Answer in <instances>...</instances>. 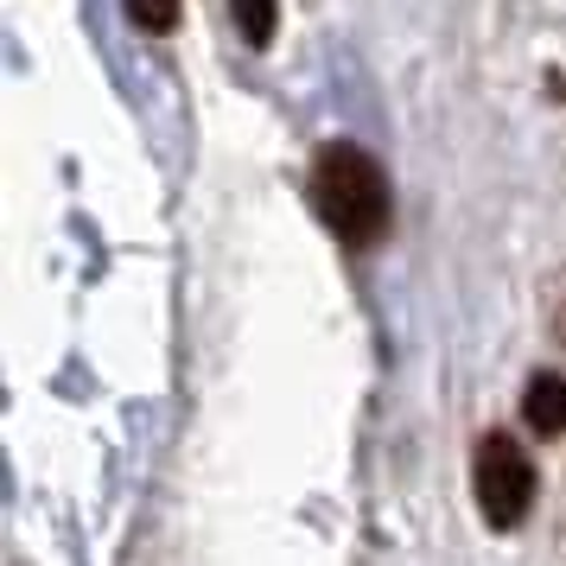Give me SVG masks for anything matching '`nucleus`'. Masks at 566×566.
<instances>
[{"label":"nucleus","instance_id":"nucleus-1","mask_svg":"<svg viewBox=\"0 0 566 566\" xmlns=\"http://www.w3.org/2000/svg\"><path fill=\"white\" fill-rule=\"evenodd\" d=\"M312 198L318 217L332 223L337 242L350 249H376L395 223V198H388V172L363 154L357 140H325L312 159Z\"/></svg>","mask_w":566,"mask_h":566},{"label":"nucleus","instance_id":"nucleus-4","mask_svg":"<svg viewBox=\"0 0 566 566\" xmlns=\"http://www.w3.org/2000/svg\"><path fill=\"white\" fill-rule=\"evenodd\" d=\"M235 27L249 39V52H268L274 45V32H281V0H230Z\"/></svg>","mask_w":566,"mask_h":566},{"label":"nucleus","instance_id":"nucleus-5","mask_svg":"<svg viewBox=\"0 0 566 566\" xmlns=\"http://www.w3.org/2000/svg\"><path fill=\"white\" fill-rule=\"evenodd\" d=\"M128 20H134L140 32L166 39V32L179 27V0H128Z\"/></svg>","mask_w":566,"mask_h":566},{"label":"nucleus","instance_id":"nucleus-2","mask_svg":"<svg viewBox=\"0 0 566 566\" xmlns=\"http://www.w3.org/2000/svg\"><path fill=\"white\" fill-rule=\"evenodd\" d=\"M471 490H478V510H484L490 528H515L535 510V464L515 439L484 433L478 439V464H471Z\"/></svg>","mask_w":566,"mask_h":566},{"label":"nucleus","instance_id":"nucleus-3","mask_svg":"<svg viewBox=\"0 0 566 566\" xmlns=\"http://www.w3.org/2000/svg\"><path fill=\"white\" fill-rule=\"evenodd\" d=\"M522 420H528V433H541V439L566 433V376L541 369L535 382L522 388Z\"/></svg>","mask_w":566,"mask_h":566}]
</instances>
